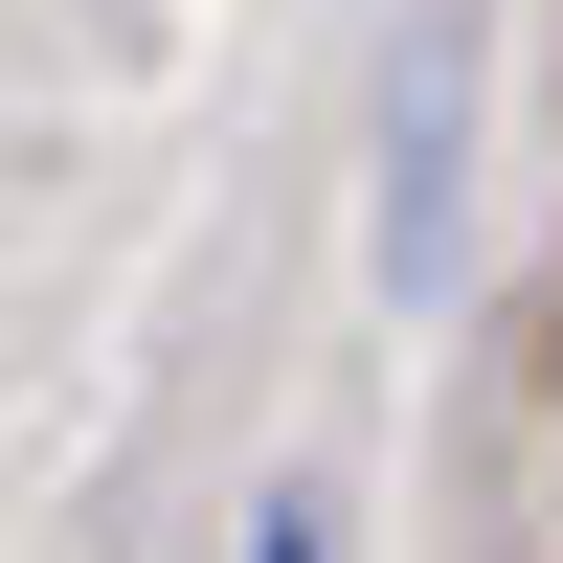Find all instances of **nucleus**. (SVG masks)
I'll return each mask as SVG.
<instances>
[{
  "mask_svg": "<svg viewBox=\"0 0 563 563\" xmlns=\"http://www.w3.org/2000/svg\"><path fill=\"white\" fill-rule=\"evenodd\" d=\"M249 563H316V519H249Z\"/></svg>",
  "mask_w": 563,
  "mask_h": 563,
  "instance_id": "obj_1",
  "label": "nucleus"
}]
</instances>
